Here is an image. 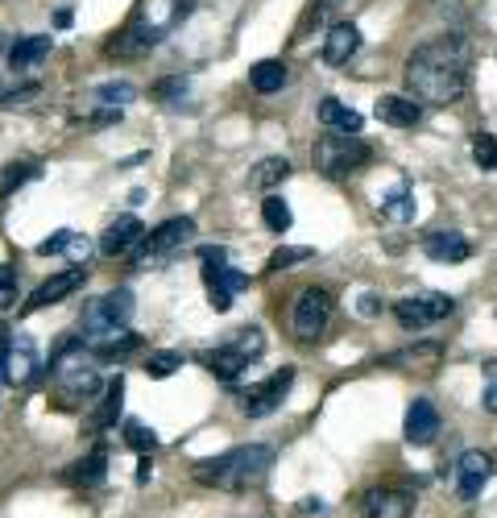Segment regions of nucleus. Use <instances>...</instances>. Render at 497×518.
Here are the masks:
<instances>
[{
  "mask_svg": "<svg viewBox=\"0 0 497 518\" xmlns=\"http://www.w3.org/2000/svg\"><path fill=\"white\" fill-rule=\"evenodd\" d=\"M13 303H17V274L0 265V312H5V307H13Z\"/></svg>",
  "mask_w": 497,
  "mask_h": 518,
  "instance_id": "obj_40",
  "label": "nucleus"
},
{
  "mask_svg": "<svg viewBox=\"0 0 497 518\" xmlns=\"http://www.w3.org/2000/svg\"><path fill=\"white\" fill-rule=\"evenodd\" d=\"M406 83L423 104H456L468 88V46L460 34H444L435 42H423L406 59Z\"/></svg>",
  "mask_w": 497,
  "mask_h": 518,
  "instance_id": "obj_1",
  "label": "nucleus"
},
{
  "mask_svg": "<svg viewBox=\"0 0 497 518\" xmlns=\"http://www.w3.org/2000/svg\"><path fill=\"white\" fill-rule=\"evenodd\" d=\"M204 283H207V291H228V294H236V291H244L249 286V278L241 274V270H233V265H204Z\"/></svg>",
  "mask_w": 497,
  "mask_h": 518,
  "instance_id": "obj_29",
  "label": "nucleus"
},
{
  "mask_svg": "<svg viewBox=\"0 0 497 518\" xmlns=\"http://www.w3.org/2000/svg\"><path fill=\"white\" fill-rule=\"evenodd\" d=\"M361 510L365 518H410V510H415V498H410L406 489H390V485H381V489H369L361 498Z\"/></svg>",
  "mask_w": 497,
  "mask_h": 518,
  "instance_id": "obj_14",
  "label": "nucleus"
},
{
  "mask_svg": "<svg viewBox=\"0 0 497 518\" xmlns=\"http://www.w3.org/2000/svg\"><path fill=\"white\" fill-rule=\"evenodd\" d=\"M137 481H149V452L141 456V469H137Z\"/></svg>",
  "mask_w": 497,
  "mask_h": 518,
  "instance_id": "obj_46",
  "label": "nucleus"
},
{
  "mask_svg": "<svg viewBox=\"0 0 497 518\" xmlns=\"http://www.w3.org/2000/svg\"><path fill=\"white\" fill-rule=\"evenodd\" d=\"M120 402H125V378H112V381L104 386V398H100V407L88 415V427H91V431L112 427V423L120 419Z\"/></svg>",
  "mask_w": 497,
  "mask_h": 518,
  "instance_id": "obj_23",
  "label": "nucleus"
},
{
  "mask_svg": "<svg viewBox=\"0 0 497 518\" xmlns=\"http://www.w3.org/2000/svg\"><path fill=\"white\" fill-rule=\"evenodd\" d=\"M485 394H481V402H485V411L489 415H497V365H489L485 369Z\"/></svg>",
  "mask_w": 497,
  "mask_h": 518,
  "instance_id": "obj_41",
  "label": "nucleus"
},
{
  "mask_svg": "<svg viewBox=\"0 0 497 518\" xmlns=\"http://www.w3.org/2000/svg\"><path fill=\"white\" fill-rule=\"evenodd\" d=\"M311 257H315L311 245H282V249L270 254V270H294V265L311 262Z\"/></svg>",
  "mask_w": 497,
  "mask_h": 518,
  "instance_id": "obj_32",
  "label": "nucleus"
},
{
  "mask_svg": "<svg viewBox=\"0 0 497 518\" xmlns=\"http://www.w3.org/2000/svg\"><path fill=\"white\" fill-rule=\"evenodd\" d=\"M373 117L394 129H415L423 120V104L415 96H381L378 104H373Z\"/></svg>",
  "mask_w": 497,
  "mask_h": 518,
  "instance_id": "obj_18",
  "label": "nucleus"
},
{
  "mask_svg": "<svg viewBox=\"0 0 497 518\" xmlns=\"http://www.w3.org/2000/svg\"><path fill=\"white\" fill-rule=\"evenodd\" d=\"M30 178H38V162H13L9 170H5V178H0V199H9L17 187H25Z\"/></svg>",
  "mask_w": 497,
  "mask_h": 518,
  "instance_id": "obj_33",
  "label": "nucleus"
},
{
  "mask_svg": "<svg viewBox=\"0 0 497 518\" xmlns=\"http://www.w3.org/2000/svg\"><path fill=\"white\" fill-rule=\"evenodd\" d=\"M320 120H323V129H331V133H361V112L357 108H349V104H340L336 96H323L320 100Z\"/></svg>",
  "mask_w": 497,
  "mask_h": 518,
  "instance_id": "obj_22",
  "label": "nucleus"
},
{
  "mask_svg": "<svg viewBox=\"0 0 497 518\" xmlns=\"http://www.w3.org/2000/svg\"><path fill=\"white\" fill-rule=\"evenodd\" d=\"M91 100L104 108H125L129 100H137V88L129 79H108V83H100V88L91 91Z\"/></svg>",
  "mask_w": 497,
  "mask_h": 518,
  "instance_id": "obj_30",
  "label": "nucleus"
},
{
  "mask_svg": "<svg viewBox=\"0 0 497 518\" xmlns=\"http://www.w3.org/2000/svg\"><path fill=\"white\" fill-rule=\"evenodd\" d=\"M178 365H183V352H149L146 373H149V378H170Z\"/></svg>",
  "mask_w": 497,
  "mask_h": 518,
  "instance_id": "obj_38",
  "label": "nucleus"
},
{
  "mask_svg": "<svg viewBox=\"0 0 497 518\" xmlns=\"http://www.w3.org/2000/svg\"><path fill=\"white\" fill-rule=\"evenodd\" d=\"M311 162L315 170H320L323 178H349L357 175V170H365L373 162V149L365 146L357 133H323V138H315L311 146Z\"/></svg>",
  "mask_w": 497,
  "mask_h": 518,
  "instance_id": "obj_4",
  "label": "nucleus"
},
{
  "mask_svg": "<svg viewBox=\"0 0 497 518\" xmlns=\"http://www.w3.org/2000/svg\"><path fill=\"white\" fill-rule=\"evenodd\" d=\"M191 236H196V220L191 216H175V220H162V225L154 228V233L146 236V249L137 254V270H158L162 262H170V257L183 249V245H191Z\"/></svg>",
  "mask_w": 497,
  "mask_h": 518,
  "instance_id": "obj_6",
  "label": "nucleus"
},
{
  "mask_svg": "<svg viewBox=\"0 0 497 518\" xmlns=\"http://www.w3.org/2000/svg\"><path fill=\"white\" fill-rule=\"evenodd\" d=\"M137 241H146V225H141L137 216H117V220L104 228V236H100V254L120 257V254H129Z\"/></svg>",
  "mask_w": 497,
  "mask_h": 518,
  "instance_id": "obj_16",
  "label": "nucleus"
},
{
  "mask_svg": "<svg viewBox=\"0 0 497 518\" xmlns=\"http://www.w3.org/2000/svg\"><path fill=\"white\" fill-rule=\"evenodd\" d=\"M38 96H42V83H25V88H13L0 104H5V108H25V104H33Z\"/></svg>",
  "mask_w": 497,
  "mask_h": 518,
  "instance_id": "obj_39",
  "label": "nucleus"
},
{
  "mask_svg": "<svg viewBox=\"0 0 497 518\" xmlns=\"http://www.w3.org/2000/svg\"><path fill=\"white\" fill-rule=\"evenodd\" d=\"M133 291H108L100 294V299H91L88 307H83V315H79V341L83 344H100L108 341V336H117L129 328V320H133Z\"/></svg>",
  "mask_w": 497,
  "mask_h": 518,
  "instance_id": "obj_5",
  "label": "nucleus"
},
{
  "mask_svg": "<svg viewBox=\"0 0 497 518\" xmlns=\"http://www.w3.org/2000/svg\"><path fill=\"white\" fill-rule=\"evenodd\" d=\"M452 312H456V299H452V294H439V291L406 294V299L394 303V315H398V323L406 328V332H423V328H431V323L448 320Z\"/></svg>",
  "mask_w": 497,
  "mask_h": 518,
  "instance_id": "obj_7",
  "label": "nucleus"
},
{
  "mask_svg": "<svg viewBox=\"0 0 497 518\" xmlns=\"http://www.w3.org/2000/svg\"><path fill=\"white\" fill-rule=\"evenodd\" d=\"M108 477V456L104 452H88V456L83 460H75V465H71L67 473H62V481H67V485H79V489H91V485H100V481Z\"/></svg>",
  "mask_w": 497,
  "mask_h": 518,
  "instance_id": "obj_24",
  "label": "nucleus"
},
{
  "mask_svg": "<svg viewBox=\"0 0 497 518\" xmlns=\"http://www.w3.org/2000/svg\"><path fill=\"white\" fill-rule=\"evenodd\" d=\"M357 50H361V30L352 21H336L328 30V38H323V62L328 67H344Z\"/></svg>",
  "mask_w": 497,
  "mask_h": 518,
  "instance_id": "obj_17",
  "label": "nucleus"
},
{
  "mask_svg": "<svg viewBox=\"0 0 497 518\" xmlns=\"http://www.w3.org/2000/svg\"><path fill=\"white\" fill-rule=\"evenodd\" d=\"M233 349L241 352L244 361H257V357H262V349H265L262 328H241V332L233 336Z\"/></svg>",
  "mask_w": 497,
  "mask_h": 518,
  "instance_id": "obj_36",
  "label": "nucleus"
},
{
  "mask_svg": "<svg viewBox=\"0 0 497 518\" xmlns=\"http://www.w3.org/2000/svg\"><path fill=\"white\" fill-rule=\"evenodd\" d=\"M291 386H294V369L291 365H282L278 373H270V378L262 381V386H253V390L244 394V415L249 419H265V415H273L278 407H282V398L291 394Z\"/></svg>",
  "mask_w": 497,
  "mask_h": 518,
  "instance_id": "obj_9",
  "label": "nucleus"
},
{
  "mask_svg": "<svg viewBox=\"0 0 497 518\" xmlns=\"http://www.w3.org/2000/svg\"><path fill=\"white\" fill-rule=\"evenodd\" d=\"M38 369H42L38 344L30 336H9V344H5V381L9 386H25Z\"/></svg>",
  "mask_w": 497,
  "mask_h": 518,
  "instance_id": "obj_11",
  "label": "nucleus"
},
{
  "mask_svg": "<svg viewBox=\"0 0 497 518\" xmlns=\"http://www.w3.org/2000/svg\"><path fill=\"white\" fill-rule=\"evenodd\" d=\"M125 444H129V448H133V452H141V456H146V452H154L158 436H154V431L146 427V423L129 419V423H125Z\"/></svg>",
  "mask_w": 497,
  "mask_h": 518,
  "instance_id": "obj_37",
  "label": "nucleus"
},
{
  "mask_svg": "<svg viewBox=\"0 0 497 518\" xmlns=\"http://www.w3.org/2000/svg\"><path fill=\"white\" fill-rule=\"evenodd\" d=\"M54 25H59V30H67V25H71V9H59V13H54Z\"/></svg>",
  "mask_w": 497,
  "mask_h": 518,
  "instance_id": "obj_45",
  "label": "nucleus"
},
{
  "mask_svg": "<svg viewBox=\"0 0 497 518\" xmlns=\"http://www.w3.org/2000/svg\"><path fill=\"white\" fill-rule=\"evenodd\" d=\"M378 207H381V216H390V220L406 225V220H415V191H410L406 183H398L378 199Z\"/></svg>",
  "mask_w": 497,
  "mask_h": 518,
  "instance_id": "obj_26",
  "label": "nucleus"
},
{
  "mask_svg": "<svg viewBox=\"0 0 497 518\" xmlns=\"http://www.w3.org/2000/svg\"><path fill=\"white\" fill-rule=\"evenodd\" d=\"M473 162H477L481 170H497V138L485 133V129L473 133Z\"/></svg>",
  "mask_w": 497,
  "mask_h": 518,
  "instance_id": "obj_35",
  "label": "nucleus"
},
{
  "mask_svg": "<svg viewBox=\"0 0 497 518\" xmlns=\"http://www.w3.org/2000/svg\"><path fill=\"white\" fill-rule=\"evenodd\" d=\"M331 320V294L323 286H307V291L294 299V332L302 341H315V336L328 328Z\"/></svg>",
  "mask_w": 497,
  "mask_h": 518,
  "instance_id": "obj_8",
  "label": "nucleus"
},
{
  "mask_svg": "<svg viewBox=\"0 0 497 518\" xmlns=\"http://www.w3.org/2000/svg\"><path fill=\"white\" fill-rule=\"evenodd\" d=\"M273 469V448L270 444H244L233 448L225 456L199 460L196 465V481L212 489H228V494H244V489H257Z\"/></svg>",
  "mask_w": 497,
  "mask_h": 518,
  "instance_id": "obj_3",
  "label": "nucleus"
},
{
  "mask_svg": "<svg viewBox=\"0 0 497 518\" xmlns=\"http://www.w3.org/2000/svg\"><path fill=\"white\" fill-rule=\"evenodd\" d=\"M50 46H54V42H50L46 34L17 38V42L9 46V67H13V71H33L42 59H50Z\"/></svg>",
  "mask_w": 497,
  "mask_h": 518,
  "instance_id": "obj_21",
  "label": "nucleus"
},
{
  "mask_svg": "<svg viewBox=\"0 0 497 518\" xmlns=\"http://www.w3.org/2000/svg\"><path fill=\"white\" fill-rule=\"evenodd\" d=\"M199 361H204L207 369H212L220 381H233V378H241V373H244V365H249V361H244V357H241V352L233 349V344H220V349L204 352Z\"/></svg>",
  "mask_w": 497,
  "mask_h": 518,
  "instance_id": "obj_25",
  "label": "nucleus"
},
{
  "mask_svg": "<svg viewBox=\"0 0 497 518\" xmlns=\"http://www.w3.org/2000/svg\"><path fill=\"white\" fill-rule=\"evenodd\" d=\"M199 257H204L207 265H220L228 254H225V249H220V245H204V249H199Z\"/></svg>",
  "mask_w": 497,
  "mask_h": 518,
  "instance_id": "obj_43",
  "label": "nucleus"
},
{
  "mask_svg": "<svg viewBox=\"0 0 497 518\" xmlns=\"http://www.w3.org/2000/svg\"><path fill=\"white\" fill-rule=\"evenodd\" d=\"M439 411L431 398H415L406 411V444H415V448H427V444H435L439 436Z\"/></svg>",
  "mask_w": 497,
  "mask_h": 518,
  "instance_id": "obj_15",
  "label": "nucleus"
},
{
  "mask_svg": "<svg viewBox=\"0 0 497 518\" xmlns=\"http://www.w3.org/2000/svg\"><path fill=\"white\" fill-rule=\"evenodd\" d=\"M59 254H67L75 265H83L91 254V245H88V236L75 233V228H59L54 236H46V241L38 245V257H59Z\"/></svg>",
  "mask_w": 497,
  "mask_h": 518,
  "instance_id": "obj_19",
  "label": "nucleus"
},
{
  "mask_svg": "<svg viewBox=\"0 0 497 518\" xmlns=\"http://www.w3.org/2000/svg\"><path fill=\"white\" fill-rule=\"evenodd\" d=\"M423 254L439 265H456V262L473 257V245H468V236L456 233V228H435V233L423 236Z\"/></svg>",
  "mask_w": 497,
  "mask_h": 518,
  "instance_id": "obj_12",
  "label": "nucleus"
},
{
  "mask_svg": "<svg viewBox=\"0 0 497 518\" xmlns=\"http://www.w3.org/2000/svg\"><path fill=\"white\" fill-rule=\"evenodd\" d=\"M439 361H444V344H439V341L410 344V349L390 352V357H386V365H394V369H435Z\"/></svg>",
  "mask_w": 497,
  "mask_h": 518,
  "instance_id": "obj_20",
  "label": "nucleus"
},
{
  "mask_svg": "<svg viewBox=\"0 0 497 518\" xmlns=\"http://www.w3.org/2000/svg\"><path fill=\"white\" fill-rule=\"evenodd\" d=\"M262 220H265V228H270V233H286V228H291V220H294L291 204H286L282 196H273V191H270V196L262 199Z\"/></svg>",
  "mask_w": 497,
  "mask_h": 518,
  "instance_id": "obj_31",
  "label": "nucleus"
},
{
  "mask_svg": "<svg viewBox=\"0 0 497 518\" xmlns=\"http://www.w3.org/2000/svg\"><path fill=\"white\" fill-rule=\"evenodd\" d=\"M233 299L236 294H228V291H207V303H212L215 312H233Z\"/></svg>",
  "mask_w": 497,
  "mask_h": 518,
  "instance_id": "obj_42",
  "label": "nucleus"
},
{
  "mask_svg": "<svg viewBox=\"0 0 497 518\" xmlns=\"http://www.w3.org/2000/svg\"><path fill=\"white\" fill-rule=\"evenodd\" d=\"M286 178H291V162L286 158H265V162H257L249 170V187H257V191H270V187L286 183Z\"/></svg>",
  "mask_w": 497,
  "mask_h": 518,
  "instance_id": "obj_28",
  "label": "nucleus"
},
{
  "mask_svg": "<svg viewBox=\"0 0 497 518\" xmlns=\"http://www.w3.org/2000/svg\"><path fill=\"white\" fill-rule=\"evenodd\" d=\"M249 83H253V91H262V96L278 91V88L286 83V62H282V59H262V62H253V71H249Z\"/></svg>",
  "mask_w": 497,
  "mask_h": 518,
  "instance_id": "obj_27",
  "label": "nucleus"
},
{
  "mask_svg": "<svg viewBox=\"0 0 497 518\" xmlns=\"http://www.w3.org/2000/svg\"><path fill=\"white\" fill-rule=\"evenodd\" d=\"M196 5L199 0H137V9L129 13L117 38L108 42V54L112 59H141L146 50H154L166 34L175 30L178 21L191 17Z\"/></svg>",
  "mask_w": 497,
  "mask_h": 518,
  "instance_id": "obj_2",
  "label": "nucleus"
},
{
  "mask_svg": "<svg viewBox=\"0 0 497 518\" xmlns=\"http://www.w3.org/2000/svg\"><path fill=\"white\" fill-rule=\"evenodd\" d=\"M357 312H361V315H378V312H381V299H378V294H361Z\"/></svg>",
  "mask_w": 497,
  "mask_h": 518,
  "instance_id": "obj_44",
  "label": "nucleus"
},
{
  "mask_svg": "<svg viewBox=\"0 0 497 518\" xmlns=\"http://www.w3.org/2000/svg\"><path fill=\"white\" fill-rule=\"evenodd\" d=\"M83 283H88V270H83V265H71V270H62V274L46 278V283H42L38 291L30 294V303L21 307V312H25V315H33V312H42V307H54V303H62V299H67V294H75Z\"/></svg>",
  "mask_w": 497,
  "mask_h": 518,
  "instance_id": "obj_10",
  "label": "nucleus"
},
{
  "mask_svg": "<svg viewBox=\"0 0 497 518\" xmlns=\"http://www.w3.org/2000/svg\"><path fill=\"white\" fill-rule=\"evenodd\" d=\"M489 477H493V460H489L485 452H464V456L456 460V494L464 502L481 498V489L489 485Z\"/></svg>",
  "mask_w": 497,
  "mask_h": 518,
  "instance_id": "obj_13",
  "label": "nucleus"
},
{
  "mask_svg": "<svg viewBox=\"0 0 497 518\" xmlns=\"http://www.w3.org/2000/svg\"><path fill=\"white\" fill-rule=\"evenodd\" d=\"M149 96L162 100V104H183V100L191 96V83H186L183 75H175V79H158L154 88H149Z\"/></svg>",
  "mask_w": 497,
  "mask_h": 518,
  "instance_id": "obj_34",
  "label": "nucleus"
}]
</instances>
